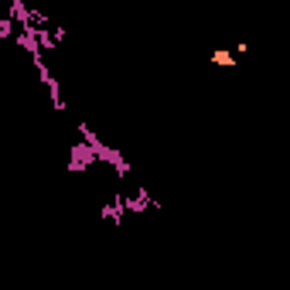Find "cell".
Masks as SVG:
<instances>
[{
  "label": "cell",
  "mask_w": 290,
  "mask_h": 290,
  "mask_svg": "<svg viewBox=\"0 0 290 290\" xmlns=\"http://www.w3.org/2000/svg\"><path fill=\"white\" fill-rule=\"evenodd\" d=\"M212 62H215V65H226V68H236V65H239V58L232 55L229 48H218V52H212Z\"/></svg>",
  "instance_id": "1"
}]
</instances>
